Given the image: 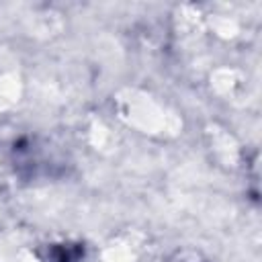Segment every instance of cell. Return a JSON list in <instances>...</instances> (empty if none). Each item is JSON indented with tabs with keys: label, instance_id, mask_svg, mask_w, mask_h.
I'll return each instance as SVG.
<instances>
[{
	"label": "cell",
	"instance_id": "6da1fadb",
	"mask_svg": "<svg viewBox=\"0 0 262 262\" xmlns=\"http://www.w3.org/2000/svg\"><path fill=\"white\" fill-rule=\"evenodd\" d=\"M170 262H205V260H201V256L194 252H178L176 258Z\"/></svg>",
	"mask_w": 262,
	"mask_h": 262
}]
</instances>
